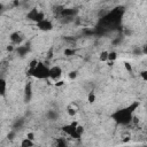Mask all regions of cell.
<instances>
[{
    "mask_svg": "<svg viewBox=\"0 0 147 147\" xmlns=\"http://www.w3.org/2000/svg\"><path fill=\"white\" fill-rule=\"evenodd\" d=\"M36 25H37V28H38L39 30L45 31V32L51 31V30L53 29V23H52V21H51V20H48V18H44L42 21H40V22L36 23Z\"/></svg>",
    "mask_w": 147,
    "mask_h": 147,
    "instance_id": "cell-4",
    "label": "cell"
},
{
    "mask_svg": "<svg viewBox=\"0 0 147 147\" xmlns=\"http://www.w3.org/2000/svg\"><path fill=\"white\" fill-rule=\"evenodd\" d=\"M63 84H64V82H63V80H59V82H56V83H55V86H62Z\"/></svg>",
    "mask_w": 147,
    "mask_h": 147,
    "instance_id": "cell-17",
    "label": "cell"
},
{
    "mask_svg": "<svg viewBox=\"0 0 147 147\" xmlns=\"http://www.w3.org/2000/svg\"><path fill=\"white\" fill-rule=\"evenodd\" d=\"M63 71L61 69V67L59 65H53L49 68V72H48V79H52V80H59L62 76Z\"/></svg>",
    "mask_w": 147,
    "mask_h": 147,
    "instance_id": "cell-3",
    "label": "cell"
},
{
    "mask_svg": "<svg viewBox=\"0 0 147 147\" xmlns=\"http://www.w3.org/2000/svg\"><path fill=\"white\" fill-rule=\"evenodd\" d=\"M107 57H108V51H102L99 55V60L101 62H106L107 61Z\"/></svg>",
    "mask_w": 147,
    "mask_h": 147,
    "instance_id": "cell-12",
    "label": "cell"
},
{
    "mask_svg": "<svg viewBox=\"0 0 147 147\" xmlns=\"http://www.w3.org/2000/svg\"><path fill=\"white\" fill-rule=\"evenodd\" d=\"M10 40H11L14 44L20 42V40H21V38H20V33H18V32H14V33L10 36Z\"/></svg>",
    "mask_w": 147,
    "mask_h": 147,
    "instance_id": "cell-11",
    "label": "cell"
},
{
    "mask_svg": "<svg viewBox=\"0 0 147 147\" xmlns=\"http://www.w3.org/2000/svg\"><path fill=\"white\" fill-rule=\"evenodd\" d=\"M7 92V80L5 78H0V95L5 96Z\"/></svg>",
    "mask_w": 147,
    "mask_h": 147,
    "instance_id": "cell-7",
    "label": "cell"
},
{
    "mask_svg": "<svg viewBox=\"0 0 147 147\" xmlns=\"http://www.w3.org/2000/svg\"><path fill=\"white\" fill-rule=\"evenodd\" d=\"M39 11L40 10H38L37 8H32L29 13H28V15H26V17L29 18V20H31V21H33V22H36V20H37V16H38V14H39Z\"/></svg>",
    "mask_w": 147,
    "mask_h": 147,
    "instance_id": "cell-6",
    "label": "cell"
},
{
    "mask_svg": "<svg viewBox=\"0 0 147 147\" xmlns=\"http://www.w3.org/2000/svg\"><path fill=\"white\" fill-rule=\"evenodd\" d=\"M25 137H26L28 139L32 140V141H34V139H36V136H34V133H33V132H28Z\"/></svg>",
    "mask_w": 147,
    "mask_h": 147,
    "instance_id": "cell-13",
    "label": "cell"
},
{
    "mask_svg": "<svg viewBox=\"0 0 147 147\" xmlns=\"http://www.w3.org/2000/svg\"><path fill=\"white\" fill-rule=\"evenodd\" d=\"M95 100H96V95H95V93H94L93 91L88 92V94H87V102H88V103H94Z\"/></svg>",
    "mask_w": 147,
    "mask_h": 147,
    "instance_id": "cell-9",
    "label": "cell"
},
{
    "mask_svg": "<svg viewBox=\"0 0 147 147\" xmlns=\"http://www.w3.org/2000/svg\"><path fill=\"white\" fill-rule=\"evenodd\" d=\"M113 118L115 119V122L125 125V124L130 123L131 119L133 118V110H131V109H129V108L117 110L116 113L113 114Z\"/></svg>",
    "mask_w": 147,
    "mask_h": 147,
    "instance_id": "cell-2",
    "label": "cell"
},
{
    "mask_svg": "<svg viewBox=\"0 0 147 147\" xmlns=\"http://www.w3.org/2000/svg\"><path fill=\"white\" fill-rule=\"evenodd\" d=\"M124 67H125L126 71H129L130 74L132 72V67H131V63H129V62H125V63H124Z\"/></svg>",
    "mask_w": 147,
    "mask_h": 147,
    "instance_id": "cell-14",
    "label": "cell"
},
{
    "mask_svg": "<svg viewBox=\"0 0 147 147\" xmlns=\"http://www.w3.org/2000/svg\"><path fill=\"white\" fill-rule=\"evenodd\" d=\"M64 54H65L67 56H71V55L75 54V51H74V49H65V51H64Z\"/></svg>",
    "mask_w": 147,
    "mask_h": 147,
    "instance_id": "cell-15",
    "label": "cell"
},
{
    "mask_svg": "<svg viewBox=\"0 0 147 147\" xmlns=\"http://www.w3.org/2000/svg\"><path fill=\"white\" fill-rule=\"evenodd\" d=\"M20 147H34V141H32V140H30V139H28L25 137V138H23L21 140Z\"/></svg>",
    "mask_w": 147,
    "mask_h": 147,
    "instance_id": "cell-8",
    "label": "cell"
},
{
    "mask_svg": "<svg viewBox=\"0 0 147 147\" xmlns=\"http://www.w3.org/2000/svg\"><path fill=\"white\" fill-rule=\"evenodd\" d=\"M29 75L37 78V79H48V72H49V68L44 63V62H39L32 68L28 70Z\"/></svg>",
    "mask_w": 147,
    "mask_h": 147,
    "instance_id": "cell-1",
    "label": "cell"
},
{
    "mask_svg": "<svg viewBox=\"0 0 147 147\" xmlns=\"http://www.w3.org/2000/svg\"><path fill=\"white\" fill-rule=\"evenodd\" d=\"M116 59H117V53H116V52H114V51L108 52V57H107V61L114 62Z\"/></svg>",
    "mask_w": 147,
    "mask_h": 147,
    "instance_id": "cell-10",
    "label": "cell"
},
{
    "mask_svg": "<svg viewBox=\"0 0 147 147\" xmlns=\"http://www.w3.org/2000/svg\"><path fill=\"white\" fill-rule=\"evenodd\" d=\"M140 75L142 76V78H144V80H146V79H147V76H146V71H142V72H141Z\"/></svg>",
    "mask_w": 147,
    "mask_h": 147,
    "instance_id": "cell-18",
    "label": "cell"
},
{
    "mask_svg": "<svg viewBox=\"0 0 147 147\" xmlns=\"http://www.w3.org/2000/svg\"><path fill=\"white\" fill-rule=\"evenodd\" d=\"M76 77H77V72L76 71H70L69 72V78L70 79H75Z\"/></svg>",
    "mask_w": 147,
    "mask_h": 147,
    "instance_id": "cell-16",
    "label": "cell"
},
{
    "mask_svg": "<svg viewBox=\"0 0 147 147\" xmlns=\"http://www.w3.org/2000/svg\"><path fill=\"white\" fill-rule=\"evenodd\" d=\"M77 111H78V107H77V105L76 103H70L68 107H67V113H68V115L69 116H71V117H74V116H76V114H77Z\"/></svg>",
    "mask_w": 147,
    "mask_h": 147,
    "instance_id": "cell-5",
    "label": "cell"
}]
</instances>
